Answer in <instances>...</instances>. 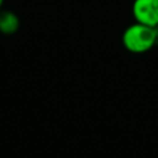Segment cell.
Here are the masks:
<instances>
[{"instance_id":"obj_4","label":"cell","mask_w":158,"mask_h":158,"mask_svg":"<svg viewBox=\"0 0 158 158\" xmlns=\"http://www.w3.org/2000/svg\"><path fill=\"white\" fill-rule=\"evenodd\" d=\"M2 1H4V0H0V6H1V4H2Z\"/></svg>"},{"instance_id":"obj_1","label":"cell","mask_w":158,"mask_h":158,"mask_svg":"<svg viewBox=\"0 0 158 158\" xmlns=\"http://www.w3.org/2000/svg\"><path fill=\"white\" fill-rule=\"evenodd\" d=\"M157 40V31L154 27L143 25V23H136L130 26L122 37L125 47L135 53H142L148 49H151Z\"/></svg>"},{"instance_id":"obj_2","label":"cell","mask_w":158,"mask_h":158,"mask_svg":"<svg viewBox=\"0 0 158 158\" xmlns=\"http://www.w3.org/2000/svg\"><path fill=\"white\" fill-rule=\"evenodd\" d=\"M132 11L137 22L151 27L158 25V0H135Z\"/></svg>"},{"instance_id":"obj_3","label":"cell","mask_w":158,"mask_h":158,"mask_svg":"<svg viewBox=\"0 0 158 158\" xmlns=\"http://www.w3.org/2000/svg\"><path fill=\"white\" fill-rule=\"evenodd\" d=\"M19 27V19L12 12H2L0 15V31L4 33H14Z\"/></svg>"}]
</instances>
